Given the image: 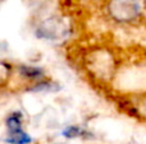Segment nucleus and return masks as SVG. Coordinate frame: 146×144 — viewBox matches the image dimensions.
Returning <instances> with one entry per match:
<instances>
[{"label": "nucleus", "instance_id": "f257e3e1", "mask_svg": "<svg viewBox=\"0 0 146 144\" xmlns=\"http://www.w3.org/2000/svg\"><path fill=\"white\" fill-rule=\"evenodd\" d=\"M78 65L87 79L99 88L108 89L122 66L119 51L108 43L88 45L80 52Z\"/></svg>", "mask_w": 146, "mask_h": 144}, {"label": "nucleus", "instance_id": "f03ea898", "mask_svg": "<svg viewBox=\"0 0 146 144\" xmlns=\"http://www.w3.org/2000/svg\"><path fill=\"white\" fill-rule=\"evenodd\" d=\"M100 12L104 19L115 27L146 26V0H101Z\"/></svg>", "mask_w": 146, "mask_h": 144}, {"label": "nucleus", "instance_id": "7ed1b4c3", "mask_svg": "<svg viewBox=\"0 0 146 144\" xmlns=\"http://www.w3.org/2000/svg\"><path fill=\"white\" fill-rule=\"evenodd\" d=\"M33 35L44 42L58 43L66 41L72 33L71 22L64 15L50 13L40 17L33 26Z\"/></svg>", "mask_w": 146, "mask_h": 144}, {"label": "nucleus", "instance_id": "20e7f679", "mask_svg": "<svg viewBox=\"0 0 146 144\" xmlns=\"http://www.w3.org/2000/svg\"><path fill=\"white\" fill-rule=\"evenodd\" d=\"M113 101L121 112L146 124V91L114 93Z\"/></svg>", "mask_w": 146, "mask_h": 144}, {"label": "nucleus", "instance_id": "39448f33", "mask_svg": "<svg viewBox=\"0 0 146 144\" xmlns=\"http://www.w3.org/2000/svg\"><path fill=\"white\" fill-rule=\"evenodd\" d=\"M49 78V74L45 68L35 64H27V63H18L14 65V79H18L19 88L25 89L26 87L32 86V84L41 82L44 79Z\"/></svg>", "mask_w": 146, "mask_h": 144}, {"label": "nucleus", "instance_id": "423d86ee", "mask_svg": "<svg viewBox=\"0 0 146 144\" xmlns=\"http://www.w3.org/2000/svg\"><path fill=\"white\" fill-rule=\"evenodd\" d=\"M60 137L67 140H94L96 138L92 130L80 124H69L66 125L60 130Z\"/></svg>", "mask_w": 146, "mask_h": 144}, {"label": "nucleus", "instance_id": "0eeeda50", "mask_svg": "<svg viewBox=\"0 0 146 144\" xmlns=\"http://www.w3.org/2000/svg\"><path fill=\"white\" fill-rule=\"evenodd\" d=\"M26 116L25 112L21 110H13L7 114L4 119V126H5V133H18L26 130Z\"/></svg>", "mask_w": 146, "mask_h": 144}, {"label": "nucleus", "instance_id": "6e6552de", "mask_svg": "<svg viewBox=\"0 0 146 144\" xmlns=\"http://www.w3.org/2000/svg\"><path fill=\"white\" fill-rule=\"evenodd\" d=\"M60 84L49 77L44 81L32 84V86L26 87L23 91L30 92V93H56V92L60 91Z\"/></svg>", "mask_w": 146, "mask_h": 144}, {"label": "nucleus", "instance_id": "1a4fd4ad", "mask_svg": "<svg viewBox=\"0 0 146 144\" xmlns=\"http://www.w3.org/2000/svg\"><path fill=\"white\" fill-rule=\"evenodd\" d=\"M14 65L15 64L10 63L5 59H0V89L8 88L10 83H13Z\"/></svg>", "mask_w": 146, "mask_h": 144}, {"label": "nucleus", "instance_id": "9d476101", "mask_svg": "<svg viewBox=\"0 0 146 144\" xmlns=\"http://www.w3.org/2000/svg\"><path fill=\"white\" fill-rule=\"evenodd\" d=\"M3 143L4 144H33L35 139L33 137L27 132V130H22L18 133H5L3 137Z\"/></svg>", "mask_w": 146, "mask_h": 144}, {"label": "nucleus", "instance_id": "9b49d317", "mask_svg": "<svg viewBox=\"0 0 146 144\" xmlns=\"http://www.w3.org/2000/svg\"><path fill=\"white\" fill-rule=\"evenodd\" d=\"M7 54H9V45L7 41L0 40V59H3Z\"/></svg>", "mask_w": 146, "mask_h": 144}]
</instances>
